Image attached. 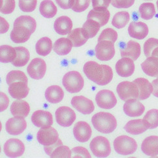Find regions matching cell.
<instances>
[{"label":"cell","mask_w":158,"mask_h":158,"mask_svg":"<svg viewBox=\"0 0 158 158\" xmlns=\"http://www.w3.org/2000/svg\"><path fill=\"white\" fill-rule=\"evenodd\" d=\"M31 34V31L27 27L21 25H14L10 37L15 43H23L29 40Z\"/></svg>","instance_id":"ffe728a7"},{"label":"cell","mask_w":158,"mask_h":158,"mask_svg":"<svg viewBox=\"0 0 158 158\" xmlns=\"http://www.w3.org/2000/svg\"><path fill=\"white\" fill-rule=\"evenodd\" d=\"M26 127V121L22 117L10 118L5 124L6 131L10 135H19L25 131Z\"/></svg>","instance_id":"5bb4252c"},{"label":"cell","mask_w":158,"mask_h":158,"mask_svg":"<svg viewBox=\"0 0 158 158\" xmlns=\"http://www.w3.org/2000/svg\"><path fill=\"white\" fill-rule=\"evenodd\" d=\"M50 157L51 158H71V150L68 146L61 145L54 150Z\"/></svg>","instance_id":"7bdbcfd3"},{"label":"cell","mask_w":158,"mask_h":158,"mask_svg":"<svg viewBox=\"0 0 158 158\" xmlns=\"http://www.w3.org/2000/svg\"><path fill=\"white\" fill-rule=\"evenodd\" d=\"M61 145H63V143H62V141L59 139L57 142L54 143V144L49 145V146H44V150L45 152H46V154L48 156H50L52 152H54V150L56 148L58 147L59 146H61Z\"/></svg>","instance_id":"db71d44e"},{"label":"cell","mask_w":158,"mask_h":158,"mask_svg":"<svg viewBox=\"0 0 158 158\" xmlns=\"http://www.w3.org/2000/svg\"><path fill=\"white\" fill-rule=\"evenodd\" d=\"M145 107L137 99H131L126 101L123 105V112L127 116L137 117L143 114Z\"/></svg>","instance_id":"ac0fdd59"},{"label":"cell","mask_w":158,"mask_h":158,"mask_svg":"<svg viewBox=\"0 0 158 158\" xmlns=\"http://www.w3.org/2000/svg\"><path fill=\"white\" fill-rule=\"evenodd\" d=\"M137 84L139 89V100H145L148 99L153 93L154 88L152 84L144 78H138L133 81Z\"/></svg>","instance_id":"484cf974"},{"label":"cell","mask_w":158,"mask_h":158,"mask_svg":"<svg viewBox=\"0 0 158 158\" xmlns=\"http://www.w3.org/2000/svg\"><path fill=\"white\" fill-rule=\"evenodd\" d=\"M110 12L107 9H94L89 12L87 19L97 21L101 25H106L110 19Z\"/></svg>","instance_id":"83f0119b"},{"label":"cell","mask_w":158,"mask_h":158,"mask_svg":"<svg viewBox=\"0 0 158 158\" xmlns=\"http://www.w3.org/2000/svg\"><path fill=\"white\" fill-rule=\"evenodd\" d=\"M116 71L117 74L122 77H129L131 76L135 71L134 61L128 57H122L116 64Z\"/></svg>","instance_id":"e0dca14e"},{"label":"cell","mask_w":158,"mask_h":158,"mask_svg":"<svg viewBox=\"0 0 158 158\" xmlns=\"http://www.w3.org/2000/svg\"><path fill=\"white\" fill-rule=\"evenodd\" d=\"M145 1H151V0H145Z\"/></svg>","instance_id":"94428289"},{"label":"cell","mask_w":158,"mask_h":158,"mask_svg":"<svg viewBox=\"0 0 158 158\" xmlns=\"http://www.w3.org/2000/svg\"><path fill=\"white\" fill-rule=\"evenodd\" d=\"M158 47V39L155 38H150L144 44V53L146 58L151 56L153 50Z\"/></svg>","instance_id":"bcb514c9"},{"label":"cell","mask_w":158,"mask_h":158,"mask_svg":"<svg viewBox=\"0 0 158 158\" xmlns=\"http://www.w3.org/2000/svg\"><path fill=\"white\" fill-rule=\"evenodd\" d=\"M89 147L93 154L97 157H107L111 152L109 140L102 136H98L93 139Z\"/></svg>","instance_id":"5b68a950"},{"label":"cell","mask_w":158,"mask_h":158,"mask_svg":"<svg viewBox=\"0 0 158 158\" xmlns=\"http://www.w3.org/2000/svg\"><path fill=\"white\" fill-rule=\"evenodd\" d=\"M52 43L51 39L47 37H42L37 42L35 50L37 53L42 56L48 55L52 51Z\"/></svg>","instance_id":"d590c367"},{"label":"cell","mask_w":158,"mask_h":158,"mask_svg":"<svg viewBox=\"0 0 158 158\" xmlns=\"http://www.w3.org/2000/svg\"><path fill=\"white\" fill-rule=\"evenodd\" d=\"M0 96H1V106H0V111L3 112L7 109L9 103V99L7 95L3 92L0 93Z\"/></svg>","instance_id":"11a10c76"},{"label":"cell","mask_w":158,"mask_h":158,"mask_svg":"<svg viewBox=\"0 0 158 158\" xmlns=\"http://www.w3.org/2000/svg\"><path fill=\"white\" fill-rule=\"evenodd\" d=\"M90 2L91 0H75L71 9L76 13H82L88 8Z\"/></svg>","instance_id":"681fc988"},{"label":"cell","mask_w":158,"mask_h":158,"mask_svg":"<svg viewBox=\"0 0 158 158\" xmlns=\"http://www.w3.org/2000/svg\"><path fill=\"white\" fill-rule=\"evenodd\" d=\"M10 110L14 116L26 118L30 112V106L26 101L22 99H18L12 103Z\"/></svg>","instance_id":"d4e9b609"},{"label":"cell","mask_w":158,"mask_h":158,"mask_svg":"<svg viewBox=\"0 0 158 158\" xmlns=\"http://www.w3.org/2000/svg\"><path fill=\"white\" fill-rule=\"evenodd\" d=\"M45 98L49 103L52 104L58 103L64 97V92L62 88L57 85L48 87L45 91Z\"/></svg>","instance_id":"f1b7e54d"},{"label":"cell","mask_w":158,"mask_h":158,"mask_svg":"<svg viewBox=\"0 0 158 158\" xmlns=\"http://www.w3.org/2000/svg\"><path fill=\"white\" fill-rule=\"evenodd\" d=\"M118 39V33L112 28H106L102 31L98 38V42L104 40H108L113 42L116 41Z\"/></svg>","instance_id":"ee69618b"},{"label":"cell","mask_w":158,"mask_h":158,"mask_svg":"<svg viewBox=\"0 0 158 158\" xmlns=\"http://www.w3.org/2000/svg\"><path fill=\"white\" fill-rule=\"evenodd\" d=\"M56 120L57 123L62 127H69L76 120L75 111L69 106H60L56 110Z\"/></svg>","instance_id":"ba28073f"},{"label":"cell","mask_w":158,"mask_h":158,"mask_svg":"<svg viewBox=\"0 0 158 158\" xmlns=\"http://www.w3.org/2000/svg\"><path fill=\"white\" fill-rule=\"evenodd\" d=\"M152 84L154 88V91L152 94H153L155 97L158 98V78L152 81Z\"/></svg>","instance_id":"6f0895ef"},{"label":"cell","mask_w":158,"mask_h":158,"mask_svg":"<svg viewBox=\"0 0 158 158\" xmlns=\"http://www.w3.org/2000/svg\"><path fill=\"white\" fill-rule=\"evenodd\" d=\"M8 90L11 97L16 99H22L29 94L30 88L27 86V83L19 81L10 84Z\"/></svg>","instance_id":"44dd1931"},{"label":"cell","mask_w":158,"mask_h":158,"mask_svg":"<svg viewBox=\"0 0 158 158\" xmlns=\"http://www.w3.org/2000/svg\"><path fill=\"white\" fill-rule=\"evenodd\" d=\"M71 157L73 158H91L88 150L82 147V146H77V147L73 148L71 150Z\"/></svg>","instance_id":"c3c4849f"},{"label":"cell","mask_w":158,"mask_h":158,"mask_svg":"<svg viewBox=\"0 0 158 158\" xmlns=\"http://www.w3.org/2000/svg\"><path fill=\"white\" fill-rule=\"evenodd\" d=\"M119 98L124 101L131 99H139V89L134 82L123 81L120 82L116 88Z\"/></svg>","instance_id":"8992f818"},{"label":"cell","mask_w":158,"mask_h":158,"mask_svg":"<svg viewBox=\"0 0 158 158\" xmlns=\"http://www.w3.org/2000/svg\"><path fill=\"white\" fill-rule=\"evenodd\" d=\"M151 56H154V57H157V58H158V47H156V48L153 50V52H152Z\"/></svg>","instance_id":"680465c9"},{"label":"cell","mask_w":158,"mask_h":158,"mask_svg":"<svg viewBox=\"0 0 158 158\" xmlns=\"http://www.w3.org/2000/svg\"><path fill=\"white\" fill-rule=\"evenodd\" d=\"M141 67L146 75L158 77V58L150 56L141 64Z\"/></svg>","instance_id":"f546056e"},{"label":"cell","mask_w":158,"mask_h":158,"mask_svg":"<svg viewBox=\"0 0 158 158\" xmlns=\"http://www.w3.org/2000/svg\"><path fill=\"white\" fill-rule=\"evenodd\" d=\"M41 15L47 19H52L57 13V7L51 0H44L39 6Z\"/></svg>","instance_id":"836d02e7"},{"label":"cell","mask_w":158,"mask_h":158,"mask_svg":"<svg viewBox=\"0 0 158 158\" xmlns=\"http://www.w3.org/2000/svg\"><path fill=\"white\" fill-rule=\"evenodd\" d=\"M15 49L17 55H16L15 60L12 62V64L14 66L18 67H24L27 64L30 58L29 50L23 47H15Z\"/></svg>","instance_id":"d6a6232c"},{"label":"cell","mask_w":158,"mask_h":158,"mask_svg":"<svg viewBox=\"0 0 158 158\" xmlns=\"http://www.w3.org/2000/svg\"><path fill=\"white\" fill-rule=\"evenodd\" d=\"M22 81L27 83V78L25 73L21 71H10L6 77V82L8 85H10L15 82Z\"/></svg>","instance_id":"b9f144b4"},{"label":"cell","mask_w":158,"mask_h":158,"mask_svg":"<svg viewBox=\"0 0 158 158\" xmlns=\"http://www.w3.org/2000/svg\"><path fill=\"white\" fill-rule=\"evenodd\" d=\"M62 84L68 92L75 94L81 92L84 85V78L80 73L72 71L67 73L62 79Z\"/></svg>","instance_id":"3957f363"},{"label":"cell","mask_w":158,"mask_h":158,"mask_svg":"<svg viewBox=\"0 0 158 158\" xmlns=\"http://www.w3.org/2000/svg\"><path fill=\"white\" fill-rule=\"evenodd\" d=\"M101 25L97 21L92 19H88L83 24L82 28L88 39L94 38L100 30Z\"/></svg>","instance_id":"8d00e7d4"},{"label":"cell","mask_w":158,"mask_h":158,"mask_svg":"<svg viewBox=\"0 0 158 158\" xmlns=\"http://www.w3.org/2000/svg\"><path fill=\"white\" fill-rule=\"evenodd\" d=\"M83 71L89 80L99 86L106 85L113 78V72L110 66L99 65L94 61L86 62L84 65Z\"/></svg>","instance_id":"6da1fadb"},{"label":"cell","mask_w":158,"mask_h":158,"mask_svg":"<svg viewBox=\"0 0 158 158\" xmlns=\"http://www.w3.org/2000/svg\"><path fill=\"white\" fill-rule=\"evenodd\" d=\"M135 0H111L112 6L118 9H127L134 4Z\"/></svg>","instance_id":"f907efd6"},{"label":"cell","mask_w":158,"mask_h":158,"mask_svg":"<svg viewBox=\"0 0 158 158\" xmlns=\"http://www.w3.org/2000/svg\"><path fill=\"white\" fill-rule=\"evenodd\" d=\"M3 151L5 155L9 157H19L23 155L25 146L19 139H10L5 142L3 146Z\"/></svg>","instance_id":"30bf717a"},{"label":"cell","mask_w":158,"mask_h":158,"mask_svg":"<svg viewBox=\"0 0 158 158\" xmlns=\"http://www.w3.org/2000/svg\"><path fill=\"white\" fill-rule=\"evenodd\" d=\"M94 9H107L111 0H92Z\"/></svg>","instance_id":"816d5d0a"},{"label":"cell","mask_w":158,"mask_h":158,"mask_svg":"<svg viewBox=\"0 0 158 158\" xmlns=\"http://www.w3.org/2000/svg\"><path fill=\"white\" fill-rule=\"evenodd\" d=\"M31 122L33 125L38 127H48L53 124V117L50 112L38 110L33 113Z\"/></svg>","instance_id":"2e32d148"},{"label":"cell","mask_w":158,"mask_h":158,"mask_svg":"<svg viewBox=\"0 0 158 158\" xmlns=\"http://www.w3.org/2000/svg\"><path fill=\"white\" fill-rule=\"evenodd\" d=\"M148 129L149 128L144 122L143 119L130 120L124 126V129L127 133L133 135L142 134Z\"/></svg>","instance_id":"4316f807"},{"label":"cell","mask_w":158,"mask_h":158,"mask_svg":"<svg viewBox=\"0 0 158 158\" xmlns=\"http://www.w3.org/2000/svg\"><path fill=\"white\" fill-rule=\"evenodd\" d=\"M139 10L140 17L146 20L152 19L156 13L154 4L152 3H144L141 4Z\"/></svg>","instance_id":"f35d334b"},{"label":"cell","mask_w":158,"mask_h":158,"mask_svg":"<svg viewBox=\"0 0 158 158\" xmlns=\"http://www.w3.org/2000/svg\"><path fill=\"white\" fill-rule=\"evenodd\" d=\"M73 47V43L69 39L62 37L58 39L54 43L53 49L57 54L60 56H65L71 51Z\"/></svg>","instance_id":"1f68e13d"},{"label":"cell","mask_w":158,"mask_h":158,"mask_svg":"<svg viewBox=\"0 0 158 158\" xmlns=\"http://www.w3.org/2000/svg\"><path fill=\"white\" fill-rule=\"evenodd\" d=\"M60 7L63 9H71L74 5L75 0H56Z\"/></svg>","instance_id":"f5cc1de1"},{"label":"cell","mask_w":158,"mask_h":158,"mask_svg":"<svg viewBox=\"0 0 158 158\" xmlns=\"http://www.w3.org/2000/svg\"><path fill=\"white\" fill-rule=\"evenodd\" d=\"M143 152L148 156L155 157L158 155V136L148 137L146 138L141 145Z\"/></svg>","instance_id":"7402d4cb"},{"label":"cell","mask_w":158,"mask_h":158,"mask_svg":"<svg viewBox=\"0 0 158 158\" xmlns=\"http://www.w3.org/2000/svg\"><path fill=\"white\" fill-rule=\"evenodd\" d=\"M16 55L15 48L9 45H2L0 47V61L2 63H12L16 58Z\"/></svg>","instance_id":"e575fe53"},{"label":"cell","mask_w":158,"mask_h":158,"mask_svg":"<svg viewBox=\"0 0 158 158\" xmlns=\"http://www.w3.org/2000/svg\"><path fill=\"white\" fill-rule=\"evenodd\" d=\"M14 25L24 26L29 29L32 33L35 32L37 27L35 20L30 16H20L14 22Z\"/></svg>","instance_id":"ab89813d"},{"label":"cell","mask_w":158,"mask_h":158,"mask_svg":"<svg viewBox=\"0 0 158 158\" xmlns=\"http://www.w3.org/2000/svg\"><path fill=\"white\" fill-rule=\"evenodd\" d=\"M143 120L149 129H154L158 127V110L151 109L144 116Z\"/></svg>","instance_id":"60d3db41"},{"label":"cell","mask_w":158,"mask_h":158,"mask_svg":"<svg viewBox=\"0 0 158 158\" xmlns=\"http://www.w3.org/2000/svg\"><path fill=\"white\" fill-rule=\"evenodd\" d=\"M128 33L131 37L142 40L148 34V27L144 22H132L128 27Z\"/></svg>","instance_id":"d6986e66"},{"label":"cell","mask_w":158,"mask_h":158,"mask_svg":"<svg viewBox=\"0 0 158 158\" xmlns=\"http://www.w3.org/2000/svg\"><path fill=\"white\" fill-rule=\"evenodd\" d=\"M130 19V15L127 11H120L115 14L112 20V25L118 29L125 27Z\"/></svg>","instance_id":"74e56055"},{"label":"cell","mask_w":158,"mask_h":158,"mask_svg":"<svg viewBox=\"0 0 158 158\" xmlns=\"http://www.w3.org/2000/svg\"><path fill=\"white\" fill-rule=\"evenodd\" d=\"M156 5H157V10H158V0H157V2H156Z\"/></svg>","instance_id":"91938a15"},{"label":"cell","mask_w":158,"mask_h":158,"mask_svg":"<svg viewBox=\"0 0 158 158\" xmlns=\"http://www.w3.org/2000/svg\"><path fill=\"white\" fill-rule=\"evenodd\" d=\"M92 123L96 130L104 134L112 133L117 127L115 117L109 112H100L94 114L92 118Z\"/></svg>","instance_id":"7a4b0ae2"},{"label":"cell","mask_w":158,"mask_h":158,"mask_svg":"<svg viewBox=\"0 0 158 158\" xmlns=\"http://www.w3.org/2000/svg\"><path fill=\"white\" fill-rule=\"evenodd\" d=\"M120 54L122 57H128L136 61L140 55V45L136 41H129L125 47L120 49Z\"/></svg>","instance_id":"603a6c76"},{"label":"cell","mask_w":158,"mask_h":158,"mask_svg":"<svg viewBox=\"0 0 158 158\" xmlns=\"http://www.w3.org/2000/svg\"><path fill=\"white\" fill-rule=\"evenodd\" d=\"M0 20H1V33H6L9 28V24L5 19L1 17Z\"/></svg>","instance_id":"9f6ffc18"},{"label":"cell","mask_w":158,"mask_h":158,"mask_svg":"<svg viewBox=\"0 0 158 158\" xmlns=\"http://www.w3.org/2000/svg\"><path fill=\"white\" fill-rule=\"evenodd\" d=\"M71 105L79 112L85 115L90 114L95 109L93 101L82 95L73 97L71 99Z\"/></svg>","instance_id":"4fadbf2b"},{"label":"cell","mask_w":158,"mask_h":158,"mask_svg":"<svg viewBox=\"0 0 158 158\" xmlns=\"http://www.w3.org/2000/svg\"><path fill=\"white\" fill-rule=\"evenodd\" d=\"M92 130L89 124L84 121L78 122L73 127V135L80 143H86L92 136Z\"/></svg>","instance_id":"9a60e30c"},{"label":"cell","mask_w":158,"mask_h":158,"mask_svg":"<svg viewBox=\"0 0 158 158\" xmlns=\"http://www.w3.org/2000/svg\"><path fill=\"white\" fill-rule=\"evenodd\" d=\"M47 71V64L41 58H34L31 60L27 67V71L29 76L35 80L42 79Z\"/></svg>","instance_id":"7c38bea8"},{"label":"cell","mask_w":158,"mask_h":158,"mask_svg":"<svg viewBox=\"0 0 158 158\" xmlns=\"http://www.w3.org/2000/svg\"><path fill=\"white\" fill-rule=\"evenodd\" d=\"M113 144L117 153L123 156L133 154L137 149V143L135 140L126 135H121L116 137Z\"/></svg>","instance_id":"277c9868"},{"label":"cell","mask_w":158,"mask_h":158,"mask_svg":"<svg viewBox=\"0 0 158 158\" xmlns=\"http://www.w3.org/2000/svg\"><path fill=\"white\" fill-rule=\"evenodd\" d=\"M95 56L101 61L110 60L115 55L114 43L108 40L98 42L95 47Z\"/></svg>","instance_id":"52a82bcc"},{"label":"cell","mask_w":158,"mask_h":158,"mask_svg":"<svg viewBox=\"0 0 158 158\" xmlns=\"http://www.w3.org/2000/svg\"><path fill=\"white\" fill-rule=\"evenodd\" d=\"M95 101L100 108L108 110L113 108L117 103V99L114 94L108 89L99 91L95 96Z\"/></svg>","instance_id":"8fae6325"},{"label":"cell","mask_w":158,"mask_h":158,"mask_svg":"<svg viewBox=\"0 0 158 158\" xmlns=\"http://www.w3.org/2000/svg\"><path fill=\"white\" fill-rule=\"evenodd\" d=\"M15 9V0H1L0 11L4 15L12 13Z\"/></svg>","instance_id":"7dc6e473"},{"label":"cell","mask_w":158,"mask_h":158,"mask_svg":"<svg viewBox=\"0 0 158 158\" xmlns=\"http://www.w3.org/2000/svg\"><path fill=\"white\" fill-rule=\"evenodd\" d=\"M67 38L71 41L74 47H80L88 40V38L82 27L76 28L75 30H71V31L68 33Z\"/></svg>","instance_id":"4dcf8cb0"},{"label":"cell","mask_w":158,"mask_h":158,"mask_svg":"<svg viewBox=\"0 0 158 158\" xmlns=\"http://www.w3.org/2000/svg\"><path fill=\"white\" fill-rule=\"evenodd\" d=\"M37 0H19V7L26 13L32 12L36 8Z\"/></svg>","instance_id":"f6af8a7d"},{"label":"cell","mask_w":158,"mask_h":158,"mask_svg":"<svg viewBox=\"0 0 158 158\" xmlns=\"http://www.w3.org/2000/svg\"><path fill=\"white\" fill-rule=\"evenodd\" d=\"M38 142L43 146H49L56 143L59 139V135L56 129L51 127H41L37 133Z\"/></svg>","instance_id":"9c48e42d"},{"label":"cell","mask_w":158,"mask_h":158,"mask_svg":"<svg viewBox=\"0 0 158 158\" xmlns=\"http://www.w3.org/2000/svg\"><path fill=\"white\" fill-rule=\"evenodd\" d=\"M73 22L68 16H61L54 22V28L56 32L61 35H65L71 31Z\"/></svg>","instance_id":"cb8c5ba5"}]
</instances>
